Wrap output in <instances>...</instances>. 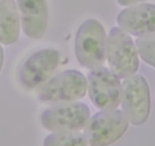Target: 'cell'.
Segmentation results:
<instances>
[{
	"label": "cell",
	"instance_id": "6",
	"mask_svg": "<svg viewBox=\"0 0 155 146\" xmlns=\"http://www.w3.org/2000/svg\"><path fill=\"white\" fill-rule=\"evenodd\" d=\"M87 87V80L81 72L68 70L47 82L38 98L43 102H71L84 97Z\"/></svg>",
	"mask_w": 155,
	"mask_h": 146
},
{
	"label": "cell",
	"instance_id": "13",
	"mask_svg": "<svg viewBox=\"0 0 155 146\" xmlns=\"http://www.w3.org/2000/svg\"><path fill=\"white\" fill-rule=\"evenodd\" d=\"M136 47L142 60L155 68V35L139 37L136 40Z\"/></svg>",
	"mask_w": 155,
	"mask_h": 146
},
{
	"label": "cell",
	"instance_id": "11",
	"mask_svg": "<svg viewBox=\"0 0 155 146\" xmlns=\"http://www.w3.org/2000/svg\"><path fill=\"white\" fill-rule=\"evenodd\" d=\"M20 36V18L15 0H0V43L12 45Z\"/></svg>",
	"mask_w": 155,
	"mask_h": 146
},
{
	"label": "cell",
	"instance_id": "15",
	"mask_svg": "<svg viewBox=\"0 0 155 146\" xmlns=\"http://www.w3.org/2000/svg\"><path fill=\"white\" fill-rule=\"evenodd\" d=\"M3 61H4V51H3V48L0 45V71L3 65Z\"/></svg>",
	"mask_w": 155,
	"mask_h": 146
},
{
	"label": "cell",
	"instance_id": "2",
	"mask_svg": "<svg viewBox=\"0 0 155 146\" xmlns=\"http://www.w3.org/2000/svg\"><path fill=\"white\" fill-rule=\"evenodd\" d=\"M130 121L119 109L102 110L89 119L85 130L89 146H109L127 131Z\"/></svg>",
	"mask_w": 155,
	"mask_h": 146
},
{
	"label": "cell",
	"instance_id": "4",
	"mask_svg": "<svg viewBox=\"0 0 155 146\" xmlns=\"http://www.w3.org/2000/svg\"><path fill=\"white\" fill-rule=\"evenodd\" d=\"M90 119V110L83 102H64L45 109L40 121L51 132H79L86 128Z\"/></svg>",
	"mask_w": 155,
	"mask_h": 146
},
{
	"label": "cell",
	"instance_id": "3",
	"mask_svg": "<svg viewBox=\"0 0 155 146\" xmlns=\"http://www.w3.org/2000/svg\"><path fill=\"white\" fill-rule=\"evenodd\" d=\"M106 51L110 71L119 78H128L137 72L139 60L136 45L122 29H110Z\"/></svg>",
	"mask_w": 155,
	"mask_h": 146
},
{
	"label": "cell",
	"instance_id": "10",
	"mask_svg": "<svg viewBox=\"0 0 155 146\" xmlns=\"http://www.w3.org/2000/svg\"><path fill=\"white\" fill-rule=\"evenodd\" d=\"M24 33L38 39L45 33L48 24V6L45 0H17Z\"/></svg>",
	"mask_w": 155,
	"mask_h": 146
},
{
	"label": "cell",
	"instance_id": "9",
	"mask_svg": "<svg viewBox=\"0 0 155 146\" xmlns=\"http://www.w3.org/2000/svg\"><path fill=\"white\" fill-rule=\"evenodd\" d=\"M117 22L126 33L135 36L155 34V5L144 3L123 10Z\"/></svg>",
	"mask_w": 155,
	"mask_h": 146
},
{
	"label": "cell",
	"instance_id": "8",
	"mask_svg": "<svg viewBox=\"0 0 155 146\" xmlns=\"http://www.w3.org/2000/svg\"><path fill=\"white\" fill-rule=\"evenodd\" d=\"M59 62L60 54L54 48L39 50L22 64L18 71V80L25 89H35L51 77Z\"/></svg>",
	"mask_w": 155,
	"mask_h": 146
},
{
	"label": "cell",
	"instance_id": "12",
	"mask_svg": "<svg viewBox=\"0 0 155 146\" xmlns=\"http://www.w3.org/2000/svg\"><path fill=\"white\" fill-rule=\"evenodd\" d=\"M43 146H89L85 135L79 132H52L45 138Z\"/></svg>",
	"mask_w": 155,
	"mask_h": 146
},
{
	"label": "cell",
	"instance_id": "14",
	"mask_svg": "<svg viewBox=\"0 0 155 146\" xmlns=\"http://www.w3.org/2000/svg\"><path fill=\"white\" fill-rule=\"evenodd\" d=\"M147 0H117L118 3L122 6H129L136 5L139 2H143Z\"/></svg>",
	"mask_w": 155,
	"mask_h": 146
},
{
	"label": "cell",
	"instance_id": "5",
	"mask_svg": "<svg viewBox=\"0 0 155 146\" xmlns=\"http://www.w3.org/2000/svg\"><path fill=\"white\" fill-rule=\"evenodd\" d=\"M123 111L134 126H141L151 112V95L148 82L140 74L126 78L121 86Z\"/></svg>",
	"mask_w": 155,
	"mask_h": 146
},
{
	"label": "cell",
	"instance_id": "1",
	"mask_svg": "<svg viewBox=\"0 0 155 146\" xmlns=\"http://www.w3.org/2000/svg\"><path fill=\"white\" fill-rule=\"evenodd\" d=\"M75 55L82 67L92 69L104 64L107 36L102 24L95 19L83 21L75 36Z\"/></svg>",
	"mask_w": 155,
	"mask_h": 146
},
{
	"label": "cell",
	"instance_id": "7",
	"mask_svg": "<svg viewBox=\"0 0 155 146\" xmlns=\"http://www.w3.org/2000/svg\"><path fill=\"white\" fill-rule=\"evenodd\" d=\"M89 96L94 105L101 110H111L121 101L120 78L105 67L92 68L88 74Z\"/></svg>",
	"mask_w": 155,
	"mask_h": 146
}]
</instances>
